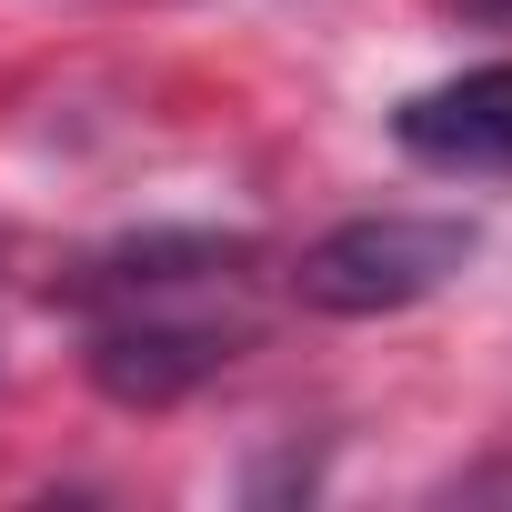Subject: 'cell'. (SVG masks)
<instances>
[{"instance_id": "cell-1", "label": "cell", "mask_w": 512, "mask_h": 512, "mask_svg": "<svg viewBox=\"0 0 512 512\" xmlns=\"http://www.w3.org/2000/svg\"><path fill=\"white\" fill-rule=\"evenodd\" d=\"M91 302V382L111 402H181L191 382L231 372L262 332V251L211 231H151L121 241L81 282Z\"/></svg>"}, {"instance_id": "cell-2", "label": "cell", "mask_w": 512, "mask_h": 512, "mask_svg": "<svg viewBox=\"0 0 512 512\" xmlns=\"http://www.w3.org/2000/svg\"><path fill=\"white\" fill-rule=\"evenodd\" d=\"M472 262V231L462 221H432V211H362L342 231H322L302 262H292V292L332 322H382V312H412L432 302L452 272Z\"/></svg>"}, {"instance_id": "cell-3", "label": "cell", "mask_w": 512, "mask_h": 512, "mask_svg": "<svg viewBox=\"0 0 512 512\" xmlns=\"http://www.w3.org/2000/svg\"><path fill=\"white\" fill-rule=\"evenodd\" d=\"M392 141L432 171H492L512 181V61H482L462 81H432L392 111Z\"/></svg>"}]
</instances>
